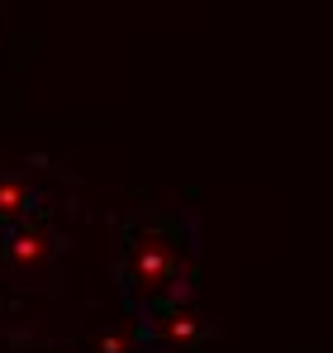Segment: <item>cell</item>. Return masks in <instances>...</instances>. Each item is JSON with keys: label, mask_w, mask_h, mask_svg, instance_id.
<instances>
[{"label": "cell", "mask_w": 333, "mask_h": 353, "mask_svg": "<svg viewBox=\"0 0 333 353\" xmlns=\"http://www.w3.org/2000/svg\"><path fill=\"white\" fill-rule=\"evenodd\" d=\"M24 210H29V191H24V181L5 176V181H0V220L10 225V220H19Z\"/></svg>", "instance_id": "2"}, {"label": "cell", "mask_w": 333, "mask_h": 353, "mask_svg": "<svg viewBox=\"0 0 333 353\" xmlns=\"http://www.w3.org/2000/svg\"><path fill=\"white\" fill-rule=\"evenodd\" d=\"M5 258L14 263V268H34V263H43L48 258V234L43 230H24V234H14L5 243Z\"/></svg>", "instance_id": "1"}]
</instances>
